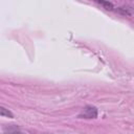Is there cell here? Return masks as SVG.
<instances>
[{"mask_svg":"<svg viewBox=\"0 0 134 134\" xmlns=\"http://www.w3.org/2000/svg\"><path fill=\"white\" fill-rule=\"evenodd\" d=\"M96 116H97V109L94 106H86L79 114V117L81 118H96Z\"/></svg>","mask_w":134,"mask_h":134,"instance_id":"1","label":"cell"},{"mask_svg":"<svg viewBox=\"0 0 134 134\" xmlns=\"http://www.w3.org/2000/svg\"><path fill=\"white\" fill-rule=\"evenodd\" d=\"M100 4H103L104 6H106V9H112V4L111 3H109V2H99Z\"/></svg>","mask_w":134,"mask_h":134,"instance_id":"3","label":"cell"},{"mask_svg":"<svg viewBox=\"0 0 134 134\" xmlns=\"http://www.w3.org/2000/svg\"><path fill=\"white\" fill-rule=\"evenodd\" d=\"M0 114H1V116H7V117H10V118L14 117L13 113H12L10 111L6 110L4 107H1V108H0Z\"/></svg>","mask_w":134,"mask_h":134,"instance_id":"2","label":"cell"}]
</instances>
